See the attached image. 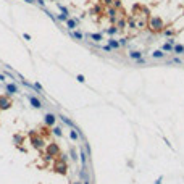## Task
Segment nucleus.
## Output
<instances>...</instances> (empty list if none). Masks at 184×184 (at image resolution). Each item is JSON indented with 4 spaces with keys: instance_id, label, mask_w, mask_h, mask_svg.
<instances>
[{
    "instance_id": "3",
    "label": "nucleus",
    "mask_w": 184,
    "mask_h": 184,
    "mask_svg": "<svg viewBox=\"0 0 184 184\" xmlns=\"http://www.w3.org/2000/svg\"><path fill=\"white\" fill-rule=\"evenodd\" d=\"M53 171L65 176V174L68 173V165H66V162H61L60 158H55L53 160Z\"/></svg>"
},
{
    "instance_id": "20",
    "label": "nucleus",
    "mask_w": 184,
    "mask_h": 184,
    "mask_svg": "<svg viewBox=\"0 0 184 184\" xmlns=\"http://www.w3.org/2000/svg\"><path fill=\"white\" fill-rule=\"evenodd\" d=\"M173 53H176V55H184V45H183V44H174V45H173Z\"/></svg>"
},
{
    "instance_id": "16",
    "label": "nucleus",
    "mask_w": 184,
    "mask_h": 184,
    "mask_svg": "<svg viewBox=\"0 0 184 184\" xmlns=\"http://www.w3.org/2000/svg\"><path fill=\"white\" fill-rule=\"evenodd\" d=\"M160 50L165 52V53H173V45L168 44V42H163V44L160 45Z\"/></svg>"
},
{
    "instance_id": "5",
    "label": "nucleus",
    "mask_w": 184,
    "mask_h": 184,
    "mask_svg": "<svg viewBox=\"0 0 184 184\" xmlns=\"http://www.w3.org/2000/svg\"><path fill=\"white\" fill-rule=\"evenodd\" d=\"M44 125L49 126V128H53V126L57 125V115L47 111V113L44 115Z\"/></svg>"
},
{
    "instance_id": "25",
    "label": "nucleus",
    "mask_w": 184,
    "mask_h": 184,
    "mask_svg": "<svg viewBox=\"0 0 184 184\" xmlns=\"http://www.w3.org/2000/svg\"><path fill=\"white\" fill-rule=\"evenodd\" d=\"M116 32H118V28H116L115 24H111L110 28H107V29H105V34H108L110 37H113V36L116 34Z\"/></svg>"
},
{
    "instance_id": "37",
    "label": "nucleus",
    "mask_w": 184,
    "mask_h": 184,
    "mask_svg": "<svg viewBox=\"0 0 184 184\" xmlns=\"http://www.w3.org/2000/svg\"><path fill=\"white\" fill-rule=\"evenodd\" d=\"M173 63H176V65H183V60L179 58V57H173Z\"/></svg>"
},
{
    "instance_id": "46",
    "label": "nucleus",
    "mask_w": 184,
    "mask_h": 184,
    "mask_svg": "<svg viewBox=\"0 0 184 184\" xmlns=\"http://www.w3.org/2000/svg\"><path fill=\"white\" fill-rule=\"evenodd\" d=\"M0 81H2V82L5 81V75H2V73H0Z\"/></svg>"
},
{
    "instance_id": "21",
    "label": "nucleus",
    "mask_w": 184,
    "mask_h": 184,
    "mask_svg": "<svg viewBox=\"0 0 184 184\" xmlns=\"http://www.w3.org/2000/svg\"><path fill=\"white\" fill-rule=\"evenodd\" d=\"M79 160L82 163V166L87 165V152H84V149H79Z\"/></svg>"
},
{
    "instance_id": "34",
    "label": "nucleus",
    "mask_w": 184,
    "mask_h": 184,
    "mask_svg": "<svg viewBox=\"0 0 184 184\" xmlns=\"http://www.w3.org/2000/svg\"><path fill=\"white\" fill-rule=\"evenodd\" d=\"M102 3L105 7H113V0H102Z\"/></svg>"
},
{
    "instance_id": "8",
    "label": "nucleus",
    "mask_w": 184,
    "mask_h": 184,
    "mask_svg": "<svg viewBox=\"0 0 184 184\" xmlns=\"http://www.w3.org/2000/svg\"><path fill=\"white\" fill-rule=\"evenodd\" d=\"M28 100H29V104H31V107L32 108H36V110H40L42 108V102H40L36 95H32V94H29L28 95Z\"/></svg>"
},
{
    "instance_id": "41",
    "label": "nucleus",
    "mask_w": 184,
    "mask_h": 184,
    "mask_svg": "<svg viewBox=\"0 0 184 184\" xmlns=\"http://www.w3.org/2000/svg\"><path fill=\"white\" fill-rule=\"evenodd\" d=\"M162 183H163V176H158V178L155 179V183H154V184H162Z\"/></svg>"
},
{
    "instance_id": "23",
    "label": "nucleus",
    "mask_w": 184,
    "mask_h": 184,
    "mask_svg": "<svg viewBox=\"0 0 184 184\" xmlns=\"http://www.w3.org/2000/svg\"><path fill=\"white\" fill-rule=\"evenodd\" d=\"M165 57H166V53L165 52H162V50H155L154 53H152V58H155V60H163Z\"/></svg>"
},
{
    "instance_id": "17",
    "label": "nucleus",
    "mask_w": 184,
    "mask_h": 184,
    "mask_svg": "<svg viewBox=\"0 0 184 184\" xmlns=\"http://www.w3.org/2000/svg\"><path fill=\"white\" fill-rule=\"evenodd\" d=\"M24 142V137L21 134H15L13 136V144H15V147H21V144Z\"/></svg>"
},
{
    "instance_id": "10",
    "label": "nucleus",
    "mask_w": 184,
    "mask_h": 184,
    "mask_svg": "<svg viewBox=\"0 0 184 184\" xmlns=\"http://www.w3.org/2000/svg\"><path fill=\"white\" fill-rule=\"evenodd\" d=\"M65 23H66V28H68L70 31H75L76 28H78V23H79V20H75V18H68Z\"/></svg>"
},
{
    "instance_id": "29",
    "label": "nucleus",
    "mask_w": 184,
    "mask_h": 184,
    "mask_svg": "<svg viewBox=\"0 0 184 184\" xmlns=\"http://www.w3.org/2000/svg\"><path fill=\"white\" fill-rule=\"evenodd\" d=\"M68 18H70L68 15H65V13H60V15H57V18H55V20H57V21H66Z\"/></svg>"
},
{
    "instance_id": "19",
    "label": "nucleus",
    "mask_w": 184,
    "mask_h": 184,
    "mask_svg": "<svg viewBox=\"0 0 184 184\" xmlns=\"http://www.w3.org/2000/svg\"><path fill=\"white\" fill-rule=\"evenodd\" d=\"M116 15H118V10H116L115 7H108V8H107V16H108V20L116 18Z\"/></svg>"
},
{
    "instance_id": "31",
    "label": "nucleus",
    "mask_w": 184,
    "mask_h": 184,
    "mask_svg": "<svg viewBox=\"0 0 184 184\" xmlns=\"http://www.w3.org/2000/svg\"><path fill=\"white\" fill-rule=\"evenodd\" d=\"M118 44H119V47H126V45H128V37H121V39H118Z\"/></svg>"
},
{
    "instance_id": "1",
    "label": "nucleus",
    "mask_w": 184,
    "mask_h": 184,
    "mask_svg": "<svg viewBox=\"0 0 184 184\" xmlns=\"http://www.w3.org/2000/svg\"><path fill=\"white\" fill-rule=\"evenodd\" d=\"M28 134H29V140H31V145H32V149H36V150H42V149L45 147V139L39 134V133H37V131H29Z\"/></svg>"
},
{
    "instance_id": "11",
    "label": "nucleus",
    "mask_w": 184,
    "mask_h": 184,
    "mask_svg": "<svg viewBox=\"0 0 184 184\" xmlns=\"http://www.w3.org/2000/svg\"><path fill=\"white\" fill-rule=\"evenodd\" d=\"M128 57H129L133 61H136V60L142 58L144 55H142V52H139V50H129V52H128Z\"/></svg>"
},
{
    "instance_id": "28",
    "label": "nucleus",
    "mask_w": 184,
    "mask_h": 184,
    "mask_svg": "<svg viewBox=\"0 0 184 184\" xmlns=\"http://www.w3.org/2000/svg\"><path fill=\"white\" fill-rule=\"evenodd\" d=\"M57 7H58V10L61 11V13H65V15H68V16H70V11H68V8H66L65 5H61V3H58Z\"/></svg>"
},
{
    "instance_id": "38",
    "label": "nucleus",
    "mask_w": 184,
    "mask_h": 184,
    "mask_svg": "<svg viewBox=\"0 0 184 184\" xmlns=\"http://www.w3.org/2000/svg\"><path fill=\"white\" fill-rule=\"evenodd\" d=\"M42 158H44L45 162H52V160H53V157H50L49 154H44V155H42Z\"/></svg>"
},
{
    "instance_id": "14",
    "label": "nucleus",
    "mask_w": 184,
    "mask_h": 184,
    "mask_svg": "<svg viewBox=\"0 0 184 184\" xmlns=\"http://www.w3.org/2000/svg\"><path fill=\"white\" fill-rule=\"evenodd\" d=\"M68 34L73 37V39H76V40H84V34L81 32V31H68Z\"/></svg>"
},
{
    "instance_id": "15",
    "label": "nucleus",
    "mask_w": 184,
    "mask_h": 184,
    "mask_svg": "<svg viewBox=\"0 0 184 184\" xmlns=\"http://www.w3.org/2000/svg\"><path fill=\"white\" fill-rule=\"evenodd\" d=\"M39 131H40L39 134L42 136L44 139H45V137H49V136L52 134V131H50V128H49V126H45V125H44V126H40V128H39Z\"/></svg>"
},
{
    "instance_id": "24",
    "label": "nucleus",
    "mask_w": 184,
    "mask_h": 184,
    "mask_svg": "<svg viewBox=\"0 0 184 184\" xmlns=\"http://www.w3.org/2000/svg\"><path fill=\"white\" fill-rule=\"evenodd\" d=\"M160 34L163 36V37H166V39H169V37H173V36H176V31L174 29H163Z\"/></svg>"
},
{
    "instance_id": "42",
    "label": "nucleus",
    "mask_w": 184,
    "mask_h": 184,
    "mask_svg": "<svg viewBox=\"0 0 184 184\" xmlns=\"http://www.w3.org/2000/svg\"><path fill=\"white\" fill-rule=\"evenodd\" d=\"M102 50H104V52H111V47H110V45H104V47H102Z\"/></svg>"
},
{
    "instance_id": "48",
    "label": "nucleus",
    "mask_w": 184,
    "mask_h": 184,
    "mask_svg": "<svg viewBox=\"0 0 184 184\" xmlns=\"http://www.w3.org/2000/svg\"><path fill=\"white\" fill-rule=\"evenodd\" d=\"M75 184H82V181H76V183Z\"/></svg>"
},
{
    "instance_id": "12",
    "label": "nucleus",
    "mask_w": 184,
    "mask_h": 184,
    "mask_svg": "<svg viewBox=\"0 0 184 184\" xmlns=\"http://www.w3.org/2000/svg\"><path fill=\"white\" fill-rule=\"evenodd\" d=\"M116 28H118V32H123V29L126 28V18L125 16H119L118 20H116Z\"/></svg>"
},
{
    "instance_id": "22",
    "label": "nucleus",
    "mask_w": 184,
    "mask_h": 184,
    "mask_svg": "<svg viewBox=\"0 0 184 184\" xmlns=\"http://www.w3.org/2000/svg\"><path fill=\"white\" fill-rule=\"evenodd\" d=\"M89 39L95 40V44H99L100 40H104V36L100 34V32H92V34H89Z\"/></svg>"
},
{
    "instance_id": "7",
    "label": "nucleus",
    "mask_w": 184,
    "mask_h": 184,
    "mask_svg": "<svg viewBox=\"0 0 184 184\" xmlns=\"http://www.w3.org/2000/svg\"><path fill=\"white\" fill-rule=\"evenodd\" d=\"M20 92V87L15 84V82H8V84H5V95H8V97H11V95H15Z\"/></svg>"
},
{
    "instance_id": "35",
    "label": "nucleus",
    "mask_w": 184,
    "mask_h": 184,
    "mask_svg": "<svg viewBox=\"0 0 184 184\" xmlns=\"http://www.w3.org/2000/svg\"><path fill=\"white\" fill-rule=\"evenodd\" d=\"M137 28H139V29L145 28V21H144V20H137Z\"/></svg>"
},
{
    "instance_id": "36",
    "label": "nucleus",
    "mask_w": 184,
    "mask_h": 184,
    "mask_svg": "<svg viewBox=\"0 0 184 184\" xmlns=\"http://www.w3.org/2000/svg\"><path fill=\"white\" fill-rule=\"evenodd\" d=\"M32 86H34V89L39 90V92H42V90H44V89H42V86H40V82H34Z\"/></svg>"
},
{
    "instance_id": "27",
    "label": "nucleus",
    "mask_w": 184,
    "mask_h": 184,
    "mask_svg": "<svg viewBox=\"0 0 184 184\" xmlns=\"http://www.w3.org/2000/svg\"><path fill=\"white\" fill-rule=\"evenodd\" d=\"M70 157H71V162H76V160L79 158V155H78V152H76L75 147H73V149L70 150Z\"/></svg>"
},
{
    "instance_id": "9",
    "label": "nucleus",
    "mask_w": 184,
    "mask_h": 184,
    "mask_svg": "<svg viewBox=\"0 0 184 184\" xmlns=\"http://www.w3.org/2000/svg\"><path fill=\"white\" fill-rule=\"evenodd\" d=\"M126 28L129 29H137V16H129L126 21Z\"/></svg>"
},
{
    "instance_id": "50",
    "label": "nucleus",
    "mask_w": 184,
    "mask_h": 184,
    "mask_svg": "<svg viewBox=\"0 0 184 184\" xmlns=\"http://www.w3.org/2000/svg\"><path fill=\"white\" fill-rule=\"evenodd\" d=\"M183 16H184V10H183Z\"/></svg>"
},
{
    "instance_id": "49",
    "label": "nucleus",
    "mask_w": 184,
    "mask_h": 184,
    "mask_svg": "<svg viewBox=\"0 0 184 184\" xmlns=\"http://www.w3.org/2000/svg\"><path fill=\"white\" fill-rule=\"evenodd\" d=\"M50 2H58V0H50Z\"/></svg>"
},
{
    "instance_id": "13",
    "label": "nucleus",
    "mask_w": 184,
    "mask_h": 184,
    "mask_svg": "<svg viewBox=\"0 0 184 184\" xmlns=\"http://www.w3.org/2000/svg\"><path fill=\"white\" fill-rule=\"evenodd\" d=\"M58 118L61 119V121H63L65 125H68V126H70V128H73V129H79V128H78V126H76L75 123H73V119H70V118H68V116H65V115H60Z\"/></svg>"
},
{
    "instance_id": "43",
    "label": "nucleus",
    "mask_w": 184,
    "mask_h": 184,
    "mask_svg": "<svg viewBox=\"0 0 184 184\" xmlns=\"http://www.w3.org/2000/svg\"><path fill=\"white\" fill-rule=\"evenodd\" d=\"M36 2H37V3L42 7V8H45V0H36Z\"/></svg>"
},
{
    "instance_id": "39",
    "label": "nucleus",
    "mask_w": 184,
    "mask_h": 184,
    "mask_svg": "<svg viewBox=\"0 0 184 184\" xmlns=\"http://www.w3.org/2000/svg\"><path fill=\"white\" fill-rule=\"evenodd\" d=\"M100 11H102V8H100V7H97V5H95L94 8H92V15H95V13H100Z\"/></svg>"
},
{
    "instance_id": "32",
    "label": "nucleus",
    "mask_w": 184,
    "mask_h": 184,
    "mask_svg": "<svg viewBox=\"0 0 184 184\" xmlns=\"http://www.w3.org/2000/svg\"><path fill=\"white\" fill-rule=\"evenodd\" d=\"M134 63H136V66H139V65H145V63H147V60H145L144 57H142V58H139V60H136Z\"/></svg>"
},
{
    "instance_id": "6",
    "label": "nucleus",
    "mask_w": 184,
    "mask_h": 184,
    "mask_svg": "<svg viewBox=\"0 0 184 184\" xmlns=\"http://www.w3.org/2000/svg\"><path fill=\"white\" fill-rule=\"evenodd\" d=\"M11 99L8 95H0V110H10L11 108Z\"/></svg>"
},
{
    "instance_id": "47",
    "label": "nucleus",
    "mask_w": 184,
    "mask_h": 184,
    "mask_svg": "<svg viewBox=\"0 0 184 184\" xmlns=\"http://www.w3.org/2000/svg\"><path fill=\"white\" fill-rule=\"evenodd\" d=\"M82 184H90V179H86V181H82Z\"/></svg>"
},
{
    "instance_id": "18",
    "label": "nucleus",
    "mask_w": 184,
    "mask_h": 184,
    "mask_svg": "<svg viewBox=\"0 0 184 184\" xmlns=\"http://www.w3.org/2000/svg\"><path fill=\"white\" fill-rule=\"evenodd\" d=\"M107 45H110L113 50H118V49H119L118 39H113V37H108V40H107Z\"/></svg>"
},
{
    "instance_id": "40",
    "label": "nucleus",
    "mask_w": 184,
    "mask_h": 184,
    "mask_svg": "<svg viewBox=\"0 0 184 184\" xmlns=\"http://www.w3.org/2000/svg\"><path fill=\"white\" fill-rule=\"evenodd\" d=\"M61 162H68V155H65V154H60V157H58Z\"/></svg>"
},
{
    "instance_id": "44",
    "label": "nucleus",
    "mask_w": 184,
    "mask_h": 184,
    "mask_svg": "<svg viewBox=\"0 0 184 184\" xmlns=\"http://www.w3.org/2000/svg\"><path fill=\"white\" fill-rule=\"evenodd\" d=\"M23 37H24L26 40H31V39H32V37H31V36L28 34V32H24V34H23Z\"/></svg>"
},
{
    "instance_id": "4",
    "label": "nucleus",
    "mask_w": 184,
    "mask_h": 184,
    "mask_svg": "<svg viewBox=\"0 0 184 184\" xmlns=\"http://www.w3.org/2000/svg\"><path fill=\"white\" fill-rule=\"evenodd\" d=\"M45 154H49L50 157H60V154H61V150H60V145L57 144V142H49L47 144V147H45Z\"/></svg>"
},
{
    "instance_id": "2",
    "label": "nucleus",
    "mask_w": 184,
    "mask_h": 184,
    "mask_svg": "<svg viewBox=\"0 0 184 184\" xmlns=\"http://www.w3.org/2000/svg\"><path fill=\"white\" fill-rule=\"evenodd\" d=\"M149 29L155 34H160L165 29V21L162 20V16H150L149 20Z\"/></svg>"
},
{
    "instance_id": "30",
    "label": "nucleus",
    "mask_w": 184,
    "mask_h": 184,
    "mask_svg": "<svg viewBox=\"0 0 184 184\" xmlns=\"http://www.w3.org/2000/svg\"><path fill=\"white\" fill-rule=\"evenodd\" d=\"M113 7L116 10H121V7H123V0H113Z\"/></svg>"
},
{
    "instance_id": "45",
    "label": "nucleus",
    "mask_w": 184,
    "mask_h": 184,
    "mask_svg": "<svg viewBox=\"0 0 184 184\" xmlns=\"http://www.w3.org/2000/svg\"><path fill=\"white\" fill-rule=\"evenodd\" d=\"M163 140H165V144L168 145V147H171V144H169V140H168V139H166V137H163Z\"/></svg>"
},
{
    "instance_id": "26",
    "label": "nucleus",
    "mask_w": 184,
    "mask_h": 184,
    "mask_svg": "<svg viewBox=\"0 0 184 184\" xmlns=\"http://www.w3.org/2000/svg\"><path fill=\"white\" fill-rule=\"evenodd\" d=\"M52 134H53L55 137H61V136H63V131H61L60 126H53V128H52Z\"/></svg>"
},
{
    "instance_id": "33",
    "label": "nucleus",
    "mask_w": 184,
    "mask_h": 184,
    "mask_svg": "<svg viewBox=\"0 0 184 184\" xmlns=\"http://www.w3.org/2000/svg\"><path fill=\"white\" fill-rule=\"evenodd\" d=\"M76 79H78V82H81V84H84V82H86V78L82 75H78V76H76Z\"/></svg>"
}]
</instances>
